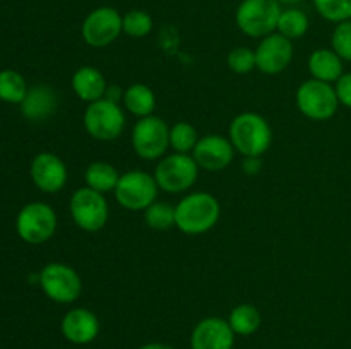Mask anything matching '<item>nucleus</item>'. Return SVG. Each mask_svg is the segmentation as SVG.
Here are the masks:
<instances>
[{
    "instance_id": "nucleus-28",
    "label": "nucleus",
    "mask_w": 351,
    "mask_h": 349,
    "mask_svg": "<svg viewBox=\"0 0 351 349\" xmlns=\"http://www.w3.org/2000/svg\"><path fill=\"white\" fill-rule=\"evenodd\" d=\"M123 33L130 38H144L153 31V17L144 10H129L122 17Z\"/></svg>"
},
{
    "instance_id": "nucleus-22",
    "label": "nucleus",
    "mask_w": 351,
    "mask_h": 349,
    "mask_svg": "<svg viewBox=\"0 0 351 349\" xmlns=\"http://www.w3.org/2000/svg\"><path fill=\"white\" fill-rule=\"evenodd\" d=\"M119 180L120 173L117 171V168L106 161H93L84 171L86 187L93 188L103 195L115 192Z\"/></svg>"
},
{
    "instance_id": "nucleus-3",
    "label": "nucleus",
    "mask_w": 351,
    "mask_h": 349,
    "mask_svg": "<svg viewBox=\"0 0 351 349\" xmlns=\"http://www.w3.org/2000/svg\"><path fill=\"white\" fill-rule=\"evenodd\" d=\"M297 108L305 118L314 122H326L336 115L339 108V99L335 86L329 82L308 79L302 82L295 94Z\"/></svg>"
},
{
    "instance_id": "nucleus-8",
    "label": "nucleus",
    "mask_w": 351,
    "mask_h": 349,
    "mask_svg": "<svg viewBox=\"0 0 351 349\" xmlns=\"http://www.w3.org/2000/svg\"><path fill=\"white\" fill-rule=\"evenodd\" d=\"M57 212L45 202H29L16 218V231L23 242L29 245L47 243L57 231Z\"/></svg>"
},
{
    "instance_id": "nucleus-12",
    "label": "nucleus",
    "mask_w": 351,
    "mask_h": 349,
    "mask_svg": "<svg viewBox=\"0 0 351 349\" xmlns=\"http://www.w3.org/2000/svg\"><path fill=\"white\" fill-rule=\"evenodd\" d=\"M122 17L119 10L108 5L91 10L81 26L84 43L93 48H105L112 44L123 33Z\"/></svg>"
},
{
    "instance_id": "nucleus-15",
    "label": "nucleus",
    "mask_w": 351,
    "mask_h": 349,
    "mask_svg": "<svg viewBox=\"0 0 351 349\" xmlns=\"http://www.w3.org/2000/svg\"><path fill=\"white\" fill-rule=\"evenodd\" d=\"M192 157L201 170L221 171L232 164L235 157V147L228 137L218 133H208L201 137L192 151Z\"/></svg>"
},
{
    "instance_id": "nucleus-35",
    "label": "nucleus",
    "mask_w": 351,
    "mask_h": 349,
    "mask_svg": "<svg viewBox=\"0 0 351 349\" xmlns=\"http://www.w3.org/2000/svg\"><path fill=\"white\" fill-rule=\"evenodd\" d=\"M280 3H288V5H295V3H300L304 0H278Z\"/></svg>"
},
{
    "instance_id": "nucleus-31",
    "label": "nucleus",
    "mask_w": 351,
    "mask_h": 349,
    "mask_svg": "<svg viewBox=\"0 0 351 349\" xmlns=\"http://www.w3.org/2000/svg\"><path fill=\"white\" fill-rule=\"evenodd\" d=\"M331 47L343 62H351V19L336 24L331 36Z\"/></svg>"
},
{
    "instance_id": "nucleus-13",
    "label": "nucleus",
    "mask_w": 351,
    "mask_h": 349,
    "mask_svg": "<svg viewBox=\"0 0 351 349\" xmlns=\"http://www.w3.org/2000/svg\"><path fill=\"white\" fill-rule=\"evenodd\" d=\"M256 68L263 74H281L293 60V43L278 31L261 38L256 50Z\"/></svg>"
},
{
    "instance_id": "nucleus-14",
    "label": "nucleus",
    "mask_w": 351,
    "mask_h": 349,
    "mask_svg": "<svg viewBox=\"0 0 351 349\" xmlns=\"http://www.w3.org/2000/svg\"><path fill=\"white\" fill-rule=\"evenodd\" d=\"M31 180L45 194H58L67 185L69 171L64 161L53 153H40L31 161Z\"/></svg>"
},
{
    "instance_id": "nucleus-20",
    "label": "nucleus",
    "mask_w": 351,
    "mask_h": 349,
    "mask_svg": "<svg viewBox=\"0 0 351 349\" xmlns=\"http://www.w3.org/2000/svg\"><path fill=\"white\" fill-rule=\"evenodd\" d=\"M308 72H311L312 79H317L322 82H332L338 81L343 75V60L335 50L329 48H319V50L312 51L307 62Z\"/></svg>"
},
{
    "instance_id": "nucleus-33",
    "label": "nucleus",
    "mask_w": 351,
    "mask_h": 349,
    "mask_svg": "<svg viewBox=\"0 0 351 349\" xmlns=\"http://www.w3.org/2000/svg\"><path fill=\"white\" fill-rule=\"evenodd\" d=\"M259 157H245V161H243V170H245V173L256 174V171L259 170Z\"/></svg>"
},
{
    "instance_id": "nucleus-34",
    "label": "nucleus",
    "mask_w": 351,
    "mask_h": 349,
    "mask_svg": "<svg viewBox=\"0 0 351 349\" xmlns=\"http://www.w3.org/2000/svg\"><path fill=\"white\" fill-rule=\"evenodd\" d=\"M139 349H175V348L170 344H163V342H149V344L141 346Z\"/></svg>"
},
{
    "instance_id": "nucleus-6",
    "label": "nucleus",
    "mask_w": 351,
    "mask_h": 349,
    "mask_svg": "<svg viewBox=\"0 0 351 349\" xmlns=\"http://www.w3.org/2000/svg\"><path fill=\"white\" fill-rule=\"evenodd\" d=\"M82 123L89 137L108 142L119 139L125 129V113L120 103L101 98L86 106Z\"/></svg>"
},
{
    "instance_id": "nucleus-27",
    "label": "nucleus",
    "mask_w": 351,
    "mask_h": 349,
    "mask_svg": "<svg viewBox=\"0 0 351 349\" xmlns=\"http://www.w3.org/2000/svg\"><path fill=\"white\" fill-rule=\"evenodd\" d=\"M144 222L154 231H168L175 226V207L167 202H153L144 211Z\"/></svg>"
},
{
    "instance_id": "nucleus-4",
    "label": "nucleus",
    "mask_w": 351,
    "mask_h": 349,
    "mask_svg": "<svg viewBox=\"0 0 351 349\" xmlns=\"http://www.w3.org/2000/svg\"><path fill=\"white\" fill-rule=\"evenodd\" d=\"M199 164L192 154L173 153L161 157L154 168V178L160 190L167 194H184L191 190L199 178Z\"/></svg>"
},
{
    "instance_id": "nucleus-32",
    "label": "nucleus",
    "mask_w": 351,
    "mask_h": 349,
    "mask_svg": "<svg viewBox=\"0 0 351 349\" xmlns=\"http://www.w3.org/2000/svg\"><path fill=\"white\" fill-rule=\"evenodd\" d=\"M336 94H338L339 105L346 106L351 109V72L348 74H343L338 81L335 82Z\"/></svg>"
},
{
    "instance_id": "nucleus-10",
    "label": "nucleus",
    "mask_w": 351,
    "mask_h": 349,
    "mask_svg": "<svg viewBox=\"0 0 351 349\" xmlns=\"http://www.w3.org/2000/svg\"><path fill=\"white\" fill-rule=\"evenodd\" d=\"M132 149L141 159L156 161L170 149V127L156 115L137 120L130 135Z\"/></svg>"
},
{
    "instance_id": "nucleus-24",
    "label": "nucleus",
    "mask_w": 351,
    "mask_h": 349,
    "mask_svg": "<svg viewBox=\"0 0 351 349\" xmlns=\"http://www.w3.org/2000/svg\"><path fill=\"white\" fill-rule=\"evenodd\" d=\"M27 88L26 79L23 74L12 68H3L0 70V101L9 103V105H21L26 98Z\"/></svg>"
},
{
    "instance_id": "nucleus-21",
    "label": "nucleus",
    "mask_w": 351,
    "mask_h": 349,
    "mask_svg": "<svg viewBox=\"0 0 351 349\" xmlns=\"http://www.w3.org/2000/svg\"><path fill=\"white\" fill-rule=\"evenodd\" d=\"M123 108L129 113H132L137 118H144V116H149L154 113L156 108V94H154L153 89L146 84H130L129 88L123 91Z\"/></svg>"
},
{
    "instance_id": "nucleus-18",
    "label": "nucleus",
    "mask_w": 351,
    "mask_h": 349,
    "mask_svg": "<svg viewBox=\"0 0 351 349\" xmlns=\"http://www.w3.org/2000/svg\"><path fill=\"white\" fill-rule=\"evenodd\" d=\"M72 91L77 96L81 101L89 103L98 101V99L105 98L106 89H108V84H106V79L103 75V72L99 68L93 67V65H82L72 75Z\"/></svg>"
},
{
    "instance_id": "nucleus-2",
    "label": "nucleus",
    "mask_w": 351,
    "mask_h": 349,
    "mask_svg": "<svg viewBox=\"0 0 351 349\" xmlns=\"http://www.w3.org/2000/svg\"><path fill=\"white\" fill-rule=\"evenodd\" d=\"M228 139L243 157H261L273 144V129L259 113L243 112L230 123Z\"/></svg>"
},
{
    "instance_id": "nucleus-19",
    "label": "nucleus",
    "mask_w": 351,
    "mask_h": 349,
    "mask_svg": "<svg viewBox=\"0 0 351 349\" xmlns=\"http://www.w3.org/2000/svg\"><path fill=\"white\" fill-rule=\"evenodd\" d=\"M21 113L31 122H41L47 120L57 112L58 99L50 86H34L27 91L26 98L21 103Z\"/></svg>"
},
{
    "instance_id": "nucleus-7",
    "label": "nucleus",
    "mask_w": 351,
    "mask_h": 349,
    "mask_svg": "<svg viewBox=\"0 0 351 349\" xmlns=\"http://www.w3.org/2000/svg\"><path fill=\"white\" fill-rule=\"evenodd\" d=\"M278 0H242L235 21L239 29L249 38H264L274 33L281 16Z\"/></svg>"
},
{
    "instance_id": "nucleus-25",
    "label": "nucleus",
    "mask_w": 351,
    "mask_h": 349,
    "mask_svg": "<svg viewBox=\"0 0 351 349\" xmlns=\"http://www.w3.org/2000/svg\"><path fill=\"white\" fill-rule=\"evenodd\" d=\"M308 26H311V23H308L307 14L304 10L291 7V9L281 10L276 31L280 34H283L285 38L293 41L304 38L307 34Z\"/></svg>"
},
{
    "instance_id": "nucleus-16",
    "label": "nucleus",
    "mask_w": 351,
    "mask_h": 349,
    "mask_svg": "<svg viewBox=\"0 0 351 349\" xmlns=\"http://www.w3.org/2000/svg\"><path fill=\"white\" fill-rule=\"evenodd\" d=\"M233 346L235 332L225 318H202L191 334V349H233Z\"/></svg>"
},
{
    "instance_id": "nucleus-1",
    "label": "nucleus",
    "mask_w": 351,
    "mask_h": 349,
    "mask_svg": "<svg viewBox=\"0 0 351 349\" xmlns=\"http://www.w3.org/2000/svg\"><path fill=\"white\" fill-rule=\"evenodd\" d=\"M221 205L208 192H192L175 205V226L189 236H199L211 231L219 221Z\"/></svg>"
},
{
    "instance_id": "nucleus-23",
    "label": "nucleus",
    "mask_w": 351,
    "mask_h": 349,
    "mask_svg": "<svg viewBox=\"0 0 351 349\" xmlns=\"http://www.w3.org/2000/svg\"><path fill=\"white\" fill-rule=\"evenodd\" d=\"M228 324L235 335H252L259 331L263 317L259 308L250 303H242L230 311Z\"/></svg>"
},
{
    "instance_id": "nucleus-9",
    "label": "nucleus",
    "mask_w": 351,
    "mask_h": 349,
    "mask_svg": "<svg viewBox=\"0 0 351 349\" xmlns=\"http://www.w3.org/2000/svg\"><path fill=\"white\" fill-rule=\"evenodd\" d=\"M160 187L154 174L144 170H130L120 174L117 183L115 201L127 211H146L153 202H156Z\"/></svg>"
},
{
    "instance_id": "nucleus-11",
    "label": "nucleus",
    "mask_w": 351,
    "mask_h": 349,
    "mask_svg": "<svg viewBox=\"0 0 351 349\" xmlns=\"http://www.w3.org/2000/svg\"><path fill=\"white\" fill-rule=\"evenodd\" d=\"M72 221L86 233H98L108 222L110 207L105 195L89 187L77 188L69 202Z\"/></svg>"
},
{
    "instance_id": "nucleus-30",
    "label": "nucleus",
    "mask_w": 351,
    "mask_h": 349,
    "mask_svg": "<svg viewBox=\"0 0 351 349\" xmlns=\"http://www.w3.org/2000/svg\"><path fill=\"white\" fill-rule=\"evenodd\" d=\"M226 65L235 74H249L256 68V51L247 47H237L226 57Z\"/></svg>"
},
{
    "instance_id": "nucleus-17",
    "label": "nucleus",
    "mask_w": 351,
    "mask_h": 349,
    "mask_svg": "<svg viewBox=\"0 0 351 349\" xmlns=\"http://www.w3.org/2000/svg\"><path fill=\"white\" fill-rule=\"evenodd\" d=\"M60 332L71 344L86 346L99 334V320L89 308H72L62 317Z\"/></svg>"
},
{
    "instance_id": "nucleus-29",
    "label": "nucleus",
    "mask_w": 351,
    "mask_h": 349,
    "mask_svg": "<svg viewBox=\"0 0 351 349\" xmlns=\"http://www.w3.org/2000/svg\"><path fill=\"white\" fill-rule=\"evenodd\" d=\"M315 10L329 23L351 19V0H314Z\"/></svg>"
},
{
    "instance_id": "nucleus-5",
    "label": "nucleus",
    "mask_w": 351,
    "mask_h": 349,
    "mask_svg": "<svg viewBox=\"0 0 351 349\" xmlns=\"http://www.w3.org/2000/svg\"><path fill=\"white\" fill-rule=\"evenodd\" d=\"M38 284L45 296L58 305L74 303L82 293V281L77 270L62 262L47 263L38 274Z\"/></svg>"
},
{
    "instance_id": "nucleus-26",
    "label": "nucleus",
    "mask_w": 351,
    "mask_h": 349,
    "mask_svg": "<svg viewBox=\"0 0 351 349\" xmlns=\"http://www.w3.org/2000/svg\"><path fill=\"white\" fill-rule=\"evenodd\" d=\"M201 139L194 125L189 122H177L170 127V147L173 153L192 154L195 144Z\"/></svg>"
}]
</instances>
